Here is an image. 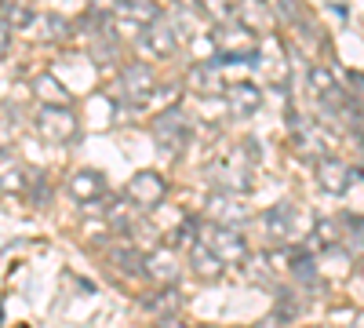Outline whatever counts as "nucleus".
Returning <instances> with one entry per match:
<instances>
[{
  "instance_id": "obj_17",
  "label": "nucleus",
  "mask_w": 364,
  "mask_h": 328,
  "mask_svg": "<svg viewBox=\"0 0 364 328\" xmlns=\"http://www.w3.org/2000/svg\"><path fill=\"white\" fill-rule=\"evenodd\" d=\"M106 263H109V270H117L120 277H142L146 270V255L132 245V241H117L109 252H106Z\"/></svg>"
},
{
  "instance_id": "obj_8",
  "label": "nucleus",
  "mask_w": 364,
  "mask_h": 328,
  "mask_svg": "<svg viewBox=\"0 0 364 328\" xmlns=\"http://www.w3.org/2000/svg\"><path fill=\"white\" fill-rule=\"evenodd\" d=\"M124 197L135 208H142V212H154V208H161L164 197H168V179L157 175V171H135L124 186Z\"/></svg>"
},
{
  "instance_id": "obj_21",
  "label": "nucleus",
  "mask_w": 364,
  "mask_h": 328,
  "mask_svg": "<svg viewBox=\"0 0 364 328\" xmlns=\"http://www.w3.org/2000/svg\"><path fill=\"white\" fill-rule=\"evenodd\" d=\"M314 252H336L343 248V223L339 219H321L314 226V241H310Z\"/></svg>"
},
{
  "instance_id": "obj_13",
  "label": "nucleus",
  "mask_w": 364,
  "mask_h": 328,
  "mask_svg": "<svg viewBox=\"0 0 364 328\" xmlns=\"http://www.w3.org/2000/svg\"><path fill=\"white\" fill-rule=\"evenodd\" d=\"M314 175H317V186L331 197H343L350 186H353V179H350V164H343L339 157H321L314 161Z\"/></svg>"
},
{
  "instance_id": "obj_28",
  "label": "nucleus",
  "mask_w": 364,
  "mask_h": 328,
  "mask_svg": "<svg viewBox=\"0 0 364 328\" xmlns=\"http://www.w3.org/2000/svg\"><path fill=\"white\" fill-rule=\"evenodd\" d=\"M11 41H15V29H11L4 18H0V51H8V48H11Z\"/></svg>"
},
{
  "instance_id": "obj_23",
  "label": "nucleus",
  "mask_w": 364,
  "mask_h": 328,
  "mask_svg": "<svg viewBox=\"0 0 364 328\" xmlns=\"http://www.w3.org/2000/svg\"><path fill=\"white\" fill-rule=\"evenodd\" d=\"M200 230H204V216H186L171 233H168V245L171 248H190L197 237H200Z\"/></svg>"
},
{
  "instance_id": "obj_27",
  "label": "nucleus",
  "mask_w": 364,
  "mask_h": 328,
  "mask_svg": "<svg viewBox=\"0 0 364 328\" xmlns=\"http://www.w3.org/2000/svg\"><path fill=\"white\" fill-rule=\"evenodd\" d=\"M302 121H306V117L299 113V106H295V102H284V125H288V132H291V128H299Z\"/></svg>"
},
{
  "instance_id": "obj_15",
  "label": "nucleus",
  "mask_w": 364,
  "mask_h": 328,
  "mask_svg": "<svg viewBox=\"0 0 364 328\" xmlns=\"http://www.w3.org/2000/svg\"><path fill=\"white\" fill-rule=\"evenodd\" d=\"M223 95H226V110H230L233 117H255V113L262 110V88L252 84V80L230 84Z\"/></svg>"
},
{
  "instance_id": "obj_4",
  "label": "nucleus",
  "mask_w": 364,
  "mask_h": 328,
  "mask_svg": "<svg viewBox=\"0 0 364 328\" xmlns=\"http://www.w3.org/2000/svg\"><path fill=\"white\" fill-rule=\"evenodd\" d=\"M117 88H120V99L132 110H146L149 95H154V88H157V77L146 63H124L117 73Z\"/></svg>"
},
{
  "instance_id": "obj_18",
  "label": "nucleus",
  "mask_w": 364,
  "mask_h": 328,
  "mask_svg": "<svg viewBox=\"0 0 364 328\" xmlns=\"http://www.w3.org/2000/svg\"><path fill=\"white\" fill-rule=\"evenodd\" d=\"M190 88L197 95H223L226 84H223V66H215L211 58H200V63L190 66Z\"/></svg>"
},
{
  "instance_id": "obj_12",
  "label": "nucleus",
  "mask_w": 364,
  "mask_h": 328,
  "mask_svg": "<svg viewBox=\"0 0 364 328\" xmlns=\"http://www.w3.org/2000/svg\"><path fill=\"white\" fill-rule=\"evenodd\" d=\"M146 281L154 285H178V248H171L168 241L157 245L154 252L146 255V270H142Z\"/></svg>"
},
{
  "instance_id": "obj_25",
  "label": "nucleus",
  "mask_w": 364,
  "mask_h": 328,
  "mask_svg": "<svg viewBox=\"0 0 364 328\" xmlns=\"http://www.w3.org/2000/svg\"><path fill=\"white\" fill-rule=\"evenodd\" d=\"M277 15L288 22V26H295V29H302V33H314V26H310V15L302 11V4L299 0H277Z\"/></svg>"
},
{
  "instance_id": "obj_2",
  "label": "nucleus",
  "mask_w": 364,
  "mask_h": 328,
  "mask_svg": "<svg viewBox=\"0 0 364 328\" xmlns=\"http://www.w3.org/2000/svg\"><path fill=\"white\" fill-rule=\"evenodd\" d=\"M200 237L211 245V252H215L226 266H245V263L252 259L248 237L240 233V226H223V223H208V219H204Z\"/></svg>"
},
{
  "instance_id": "obj_6",
  "label": "nucleus",
  "mask_w": 364,
  "mask_h": 328,
  "mask_svg": "<svg viewBox=\"0 0 364 328\" xmlns=\"http://www.w3.org/2000/svg\"><path fill=\"white\" fill-rule=\"evenodd\" d=\"M204 219L208 223H223V226H245L252 212L245 208V194H230V190H211L204 201Z\"/></svg>"
},
{
  "instance_id": "obj_11",
  "label": "nucleus",
  "mask_w": 364,
  "mask_h": 328,
  "mask_svg": "<svg viewBox=\"0 0 364 328\" xmlns=\"http://www.w3.org/2000/svg\"><path fill=\"white\" fill-rule=\"evenodd\" d=\"M233 18L255 37H269L273 26H277V15H273V8L266 4V0H237Z\"/></svg>"
},
{
  "instance_id": "obj_22",
  "label": "nucleus",
  "mask_w": 364,
  "mask_h": 328,
  "mask_svg": "<svg viewBox=\"0 0 364 328\" xmlns=\"http://www.w3.org/2000/svg\"><path fill=\"white\" fill-rule=\"evenodd\" d=\"M66 29H70V22L58 18V15H33L26 33H37V41H63Z\"/></svg>"
},
{
  "instance_id": "obj_20",
  "label": "nucleus",
  "mask_w": 364,
  "mask_h": 328,
  "mask_svg": "<svg viewBox=\"0 0 364 328\" xmlns=\"http://www.w3.org/2000/svg\"><path fill=\"white\" fill-rule=\"evenodd\" d=\"M33 99H37L41 106H70V102H73L70 88L58 80L55 73H41V77L33 80Z\"/></svg>"
},
{
  "instance_id": "obj_5",
  "label": "nucleus",
  "mask_w": 364,
  "mask_h": 328,
  "mask_svg": "<svg viewBox=\"0 0 364 328\" xmlns=\"http://www.w3.org/2000/svg\"><path fill=\"white\" fill-rule=\"evenodd\" d=\"M139 48L149 55V58H171L182 44V33H178V26L168 18V15H157L154 22H146L139 29Z\"/></svg>"
},
{
  "instance_id": "obj_14",
  "label": "nucleus",
  "mask_w": 364,
  "mask_h": 328,
  "mask_svg": "<svg viewBox=\"0 0 364 328\" xmlns=\"http://www.w3.org/2000/svg\"><path fill=\"white\" fill-rule=\"evenodd\" d=\"M142 310H146L149 317L164 321V324L175 321L178 310H182V292H178V285H157V292L142 295Z\"/></svg>"
},
{
  "instance_id": "obj_10",
  "label": "nucleus",
  "mask_w": 364,
  "mask_h": 328,
  "mask_svg": "<svg viewBox=\"0 0 364 328\" xmlns=\"http://www.w3.org/2000/svg\"><path fill=\"white\" fill-rule=\"evenodd\" d=\"M291 135V146H295V154L299 157H306V161H321L331 154V139L324 135V128L317 121H302L299 128L288 132Z\"/></svg>"
},
{
  "instance_id": "obj_3",
  "label": "nucleus",
  "mask_w": 364,
  "mask_h": 328,
  "mask_svg": "<svg viewBox=\"0 0 364 328\" xmlns=\"http://www.w3.org/2000/svg\"><path fill=\"white\" fill-rule=\"evenodd\" d=\"M33 125H37L41 139H48L55 146H70L80 139V121H77L73 106H41Z\"/></svg>"
},
{
  "instance_id": "obj_24",
  "label": "nucleus",
  "mask_w": 364,
  "mask_h": 328,
  "mask_svg": "<svg viewBox=\"0 0 364 328\" xmlns=\"http://www.w3.org/2000/svg\"><path fill=\"white\" fill-rule=\"evenodd\" d=\"M0 18H4L15 33H22V29H29V22H33V11H29L22 0H0Z\"/></svg>"
},
{
  "instance_id": "obj_26",
  "label": "nucleus",
  "mask_w": 364,
  "mask_h": 328,
  "mask_svg": "<svg viewBox=\"0 0 364 328\" xmlns=\"http://www.w3.org/2000/svg\"><path fill=\"white\" fill-rule=\"evenodd\" d=\"M299 300H295V292H277V307H273L269 321H295L299 317Z\"/></svg>"
},
{
  "instance_id": "obj_19",
  "label": "nucleus",
  "mask_w": 364,
  "mask_h": 328,
  "mask_svg": "<svg viewBox=\"0 0 364 328\" xmlns=\"http://www.w3.org/2000/svg\"><path fill=\"white\" fill-rule=\"evenodd\" d=\"M26 183H29V171L15 161L8 146H0V190L18 197V194H26Z\"/></svg>"
},
{
  "instance_id": "obj_1",
  "label": "nucleus",
  "mask_w": 364,
  "mask_h": 328,
  "mask_svg": "<svg viewBox=\"0 0 364 328\" xmlns=\"http://www.w3.org/2000/svg\"><path fill=\"white\" fill-rule=\"evenodd\" d=\"M190 132H193L190 117H186V110H182L178 102L164 106L154 121H149V135H154V142L161 146L164 154H171V157H178L190 146Z\"/></svg>"
},
{
  "instance_id": "obj_9",
  "label": "nucleus",
  "mask_w": 364,
  "mask_h": 328,
  "mask_svg": "<svg viewBox=\"0 0 364 328\" xmlns=\"http://www.w3.org/2000/svg\"><path fill=\"white\" fill-rule=\"evenodd\" d=\"M66 190H70V197H73V201H80L84 208H95L99 201H106V197H109V183H106V175H102V171H95V168H80V171H73V175H70V183H66Z\"/></svg>"
},
{
  "instance_id": "obj_16",
  "label": "nucleus",
  "mask_w": 364,
  "mask_h": 328,
  "mask_svg": "<svg viewBox=\"0 0 364 328\" xmlns=\"http://www.w3.org/2000/svg\"><path fill=\"white\" fill-rule=\"evenodd\" d=\"M186 252H190V274H193L197 281H219V277L226 274V263L211 252V245L204 241V237H197Z\"/></svg>"
},
{
  "instance_id": "obj_7",
  "label": "nucleus",
  "mask_w": 364,
  "mask_h": 328,
  "mask_svg": "<svg viewBox=\"0 0 364 328\" xmlns=\"http://www.w3.org/2000/svg\"><path fill=\"white\" fill-rule=\"evenodd\" d=\"M295 204L291 201H277L273 208H266L262 212V237H266V245L269 248H284L295 241Z\"/></svg>"
}]
</instances>
